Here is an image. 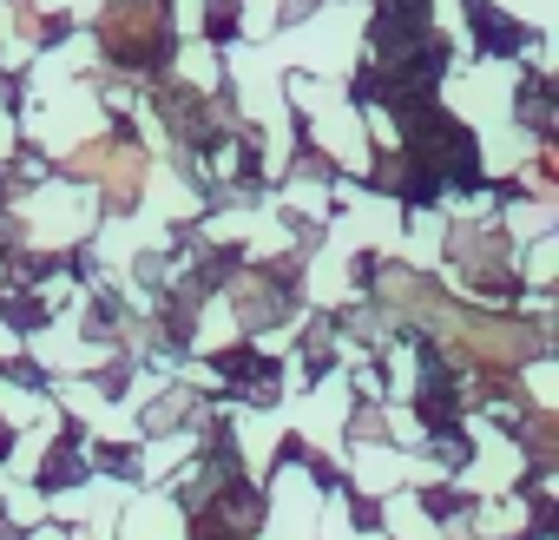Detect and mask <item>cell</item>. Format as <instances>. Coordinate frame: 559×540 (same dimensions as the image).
<instances>
[{
    "label": "cell",
    "instance_id": "6da1fadb",
    "mask_svg": "<svg viewBox=\"0 0 559 540\" xmlns=\"http://www.w3.org/2000/svg\"><path fill=\"white\" fill-rule=\"evenodd\" d=\"M73 172H93V178H106V191L126 204L132 191H139V152H126V145H86L80 159H73Z\"/></svg>",
    "mask_w": 559,
    "mask_h": 540
},
{
    "label": "cell",
    "instance_id": "7a4b0ae2",
    "mask_svg": "<svg viewBox=\"0 0 559 540\" xmlns=\"http://www.w3.org/2000/svg\"><path fill=\"white\" fill-rule=\"evenodd\" d=\"M106 40H112V54L119 60H158V40H165V21H158V8H126L112 27H106Z\"/></svg>",
    "mask_w": 559,
    "mask_h": 540
},
{
    "label": "cell",
    "instance_id": "3957f363",
    "mask_svg": "<svg viewBox=\"0 0 559 540\" xmlns=\"http://www.w3.org/2000/svg\"><path fill=\"white\" fill-rule=\"evenodd\" d=\"M461 343L487 363H520L533 356V330L526 324H461Z\"/></svg>",
    "mask_w": 559,
    "mask_h": 540
}]
</instances>
